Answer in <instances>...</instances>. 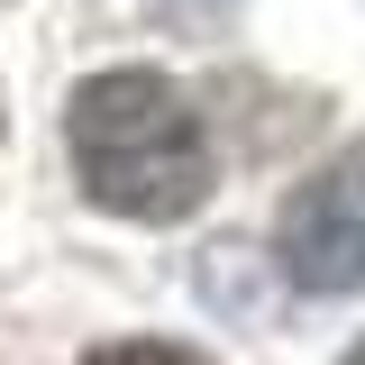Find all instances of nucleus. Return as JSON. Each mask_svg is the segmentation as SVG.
Wrapping results in <instances>:
<instances>
[{
	"label": "nucleus",
	"instance_id": "f257e3e1",
	"mask_svg": "<svg viewBox=\"0 0 365 365\" xmlns=\"http://www.w3.org/2000/svg\"><path fill=\"white\" fill-rule=\"evenodd\" d=\"M64 155L91 210L137 228H174L210 201V128L192 110V91L155 64H101L64 101Z\"/></svg>",
	"mask_w": 365,
	"mask_h": 365
},
{
	"label": "nucleus",
	"instance_id": "f03ea898",
	"mask_svg": "<svg viewBox=\"0 0 365 365\" xmlns=\"http://www.w3.org/2000/svg\"><path fill=\"white\" fill-rule=\"evenodd\" d=\"M274 265L292 292H319V302H347L365 292V137L338 146L329 165L283 192L274 210Z\"/></svg>",
	"mask_w": 365,
	"mask_h": 365
},
{
	"label": "nucleus",
	"instance_id": "7ed1b4c3",
	"mask_svg": "<svg viewBox=\"0 0 365 365\" xmlns=\"http://www.w3.org/2000/svg\"><path fill=\"white\" fill-rule=\"evenodd\" d=\"M83 365H210V356H192L174 338H119V347H91Z\"/></svg>",
	"mask_w": 365,
	"mask_h": 365
},
{
	"label": "nucleus",
	"instance_id": "20e7f679",
	"mask_svg": "<svg viewBox=\"0 0 365 365\" xmlns=\"http://www.w3.org/2000/svg\"><path fill=\"white\" fill-rule=\"evenodd\" d=\"M155 9H174V19H192V28H201V19H220L228 0H155Z\"/></svg>",
	"mask_w": 365,
	"mask_h": 365
},
{
	"label": "nucleus",
	"instance_id": "39448f33",
	"mask_svg": "<svg viewBox=\"0 0 365 365\" xmlns=\"http://www.w3.org/2000/svg\"><path fill=\"white\" fill-rule=\"evenodd\" d=\"M338 365H365V338H356V347H347V356H338Z\"/></svg>",
	"mask_w": 365,
	"mask_h": 365
}]
</instances>
